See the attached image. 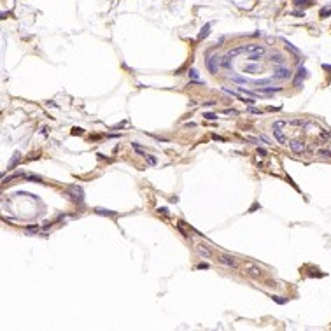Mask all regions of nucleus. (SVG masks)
I'll return each instance as SVG.
<instances>
[{
	"mask_svg": "<svg viewBox=\"0 0 331 331\" xmlns=\"http://www.w3.org/2000/svg\"><path fill=\"white\" fill-rule=\"evenodd\" d=\"M67 193H69V196H70V200L74 203H79V205L84 203V191H83L81 186H70Z\"/></svg>",
	"mask_w": 331,
	"mask_h": 331,
	"instance_id": "f257e3e1",
	"label": "nucleus"
},
{
	"mask_svg": "<svg viewBox=\"0 0 331 331\" xmlns=\"http://www.w3.org/2000/svg\"><path fill=\"white\" fill-rule=\"evenodd\" d=\"M286 126V121H275L273 123V135H275V139L280 142V144H289L287 142V139L284 137V133H282V128Z\"/></svg>",
	"mask_w": 331,
	"mask_h": 331,
	"instance_id": "f03ea898",
	"label": "nucleus"
},
{
	"mask_svg": "<svg viewBox=\"0 0 331 331\" xmlns=\"http://www.w3.org/2000/svg\"><path fill=\"white\" fill-rule=\"evenodd\" d=\"M207 69L212 72V74H217L219 70V67H221V58L217 56V55H214V56H207Z\"/></svg>",
	"mask_w": 331,
	"mask_h": 331,
	"instance_id": "7ed1b4c3",
	"label": "nucleus"
},
{
	"mask_svg": "<svg viewBox=\"0 0 331 331\" xmlns=\"http://www.w3.org/2000/svg\"><path fill=\"white\" fill-rule=\"evenodd\" d=\"M272 79H280V81H287L291 79V70L286 69V67H279V69H275V74L272 76Z\"/></svg>",
	"mask_w": 331,
	"mask_h": 331,
	"instance_id": "20e7f679",
	"label": "nucleus"
},
{
	"mask_svg": "<svg viewBox=\"0 0 331 331\" xmlns=\"http://www.w3.org/2000/svg\"><path fill=\"white\" fill-rule=\"evenodd\" d=\"M219 261H221L224 266H228V268H237V266H238L237 259L231 258V256H228V254H221V256H219Z\"/></svg>",
	"mask_w": 331,
	"mask_h": 331,
	"instance_id": "39448f33",
	"label": "nucleus"
},
{
	"mask_svg": "<svg viewBox=\"0 0 331 331\" xmlns=\"http://www.w3.org/2000/svg\"><path fill=\"white\" fill-rule=\"evenodd\" d=\"M289 147H291V151H293L294 154H303V153H305V146H303V142H300L298 139L289 142Z\"/></svg>",
	"mask_w": 331,
	"mask_h": 331,
	"instance_id": "423d86ee",
	"label": "nucleus"
},
{
	"mask_svg": "<svg viewBox=\"0 0 331 331\" xmlns=\"http://www.w3.org/2000/svg\"><path fill=\"white\" fill-rule=\"evenodd\" d=\"M282 91V88H273V86H266V88H258L256 93L258 95H270V93H279Z\"/></svg>",
	"mask_w": 331,
	"mask_h": 331,
	"instance_id": "0eeeda50",
	"label": "nucleus"
},
{
	"mask_svg": "<svg viewBox=\"0 0 331 331\" xmlns=\"http://www.w3.org/2000/svg\"><path fill=\"white\" fill-rule=\"evenodd\" d=\"M259 51H265L263 46H258V44H249V46H244V53H249V55H252V53H259Z\"/></svg>",
	"mask_w": 331,
	"mask_h": 331,
	"instance_id": "6e6552de",
	"label": "nucleus"
},
{
	"mask_svg": "<svg viewBox=\"0 0 331 331\" xmlns=\"http://www.w3.org/2000/svg\"><path fill=\"white\" fill-rule=\"evenodd\" d=\"M95 212L100 214V216H107V217H114V216H116V212L109 210V209H95Z\"/></svg>",
	"mask_w": 331,
	"mask_h": 331,
	"instance_id": "1a4fd4ad",
	"label": "nucleus"
},
{
	"mask_svg": "<svg viewBox=\"0 0 331 331\" xmlns=\"http://www.w3.org/2000/svg\"><path fill=\"white\" fill-rule=\"evenodd\" d=\"M307 76V70H305V67H298V76H296V79H294V83H296V86L300 84V77H305Z\"/></svg>",
	"mask_w": 331,
	"mask_h": 331,
	"instance_id": "9d476101",
	"label": "nucleus"
},
{
	"mask_svg": "<svg viewBox=\"0 0 331 331\" xmlns=\"http://www.w3.org/2000/svg\"><path fill=\"white\" fill-rule=\"evenodd\" d=\"M209 30H210V23H207L203 28H202V32L198 33V40H202V39H205V37L209 35Z\"/></svg>",
	"mask_w": 331,
	"mask_h": 331,
	"instance_id": "9b49d317",
	"label": "nucleus"
},
{
	"mask_svg": "<svg viewBox=\"0 0 331 331\" xmlns=\"http://www.w3.org/2000/svg\"><path fill=\"white\" fill-rule=\"evenodd\" d=\"M221 67L223 69H231V58L228 56V55L221 58Z\"/></svg>",
	"mask_w": 331,
	"mask_h": 331,
	"instance_id": "f8f14e48",
	"label": "nucleus"
},
{
	"mask_svg": "<svg viewBox=\"0 0 331 331\" xmlns=\"http://www.w3.org/2000/svg\"><path fill=\"white\" fill-rule=\"evenodd\" d=\"M242 53H244V46H240V48H235V49L228 51V53H226V55H228V56H230V58H235V56H237V55H242Z\"/></svg>",
	"mask_w": 331,
	"mask_h": 331,
	"instance_id": "ddd939ff",
	"label": "nucleus"
},
{
	"mask_svg": "<svg viewBox=\"0 0 331 331\" xmlns=\"http://www.w3.org/2000/svg\"><path fill=\"white\" fill-rule=\"evenodd\" d=\"M273 79L272 77H268V79H258V81H251L252 84H256V86H268L270 83H272Z\"/></svg>",
	"mask_w": 331,
	"mask_h": 331,
	"instance_id": "4468645a",
	"label": "nucleus"
},
{
	"mask_svg": "<svg viewBox=\"0 0 331 331\" xmlns=\"http://www.w3.org/2000/svg\"><path fill=\"white\" fill-rule=\"evenodd\" d=\"M198 252L202 254L203 258H210L212 256V252H210V249H207L205 245H198Z\"/></svg>",
	"mask_w": 331,
	"mask_h": 331,
	"instance_id": "2eb2a0df",
	"label": "nucleus"
},
{
	"mask_svg": "<svg viewBox=\"0 0 331 331\" xmlns=\"http://www.w3.org/2000/svg\"><path fill=\"white\" fill-rule=\"evenodd\" d=\"M265 56V51H259V53H252V55H249V62H258L261 58Z\"/></svg>",
	"mask_w": 331,
	"mask_h": 331,
	"instance_id": "dca6fc26",
	"label": "nucleus"
},
{
	"mask_svg": "<svg viewBox=\"0 0 331 331\" xmlns=\"http://www.w3.org/2000/svg\"><path fill=\"white\" fill-rule=\"evenodd\" d=\"M273 63H277V65H282L284 63V56L282 55H279V53H275V55H272V58H270Z\"/></svg>",
	"mask_w": 331,
	"mask_h": 331,
	"instance_id": "f3484780",
	"label": "nucleus"
},
{
	"mask_svg": "<svg viewBox=\"0 0 331 331\" xmlns=\"http://www.w3.org/2000/svg\"><path fill=\"white\" fill-rule=\"evenodd\" d=\"M188 76H189V77L193 79V81H195V83H200V84H202V81H200V77H198V72L195 70V69H189Z\"/></svg>",
	"mask_w": 331,
	"mask_h": 331,
	"instance_id": "a211bd4d",
	"label": "nucleus"
},
{
	"mask_svg": "<svg viewBox=\"0 0 331 331\" xmlns=\"http://www.w3.org/2000/svg\"><path fill=\"white\" fill-rule=\"evenodd\" d=\"M244 70H245V72H259V67H258V65H254V62H251L249 65L244 67Z\"/></svg>",
	"mask_w": 331,
	"mask_h": 331,
	"instance_id": "6ab92c4d",
	"label": "nucleus"
},
{
	"mask_svg": "<svg viewBox=\"0 0 331 331\" xmlns=\"http://www.w3.org/2000/svg\"><path fill=\"white\" fill-rule=\"evenodd\" d=\"M231 79L235 83H240V84H247V83H251V81H247L245 77H242V76H231Z\"/></svg>",
	"mask_w": 331,
	"mask_h": 331,
	"instance_id": "aec40b11",
	"label": "nucleus"
},
{
	"mask_svg": "<svg viewBox=\"0 0 331 331\" xmlns=\"http://www.w3.org/2000/svg\"><path fill=\"white\" fill-rule=\"evenodd\" d=\"M251 275H254V277H259L261 272H259V268H256V266H249V270H247Z\"/></svg>",
	"mask_w": 331,
	"mask_h": 331,
	"instance_id": "412c9836",
	"label": "nucleus"
},
{
	"mask_svg": "<svg viewBox=\"0 0 331 331\" xmlns=\"http://www.w3.org/2000/svg\"><path fill=\"white\" fill-rule=\"evenodd\" d=\"M18 160H19V154H18V153H16V154L12 156V161H11V165H9V168H7V170L14 168V167H16V163H18Z\"/></svg>",
	"mask_w": 331,
	"mask_h": 331,
	"instance_id": "4be33fe9",
	"label": "nucleus"
},
{
	"mask_svg": "<svg viewBox=\"0 0 331 331\" xmlns=\"http://www.w3.org/2000/svg\"><path fill=\"white\" fill-rule=\"evenodd\" d=\"M203 118H205L207 121H214L216 118H217V116H216L214 112H203Z\"/></svg>",
	"mask_w": 331,
	"mask_h": 331,
	"instance_id": "5701e85b",
	"label": "nucleus"
},
{
	"mask_svg": "<svg viewBox=\"0 0 331 331\" xmlns=\"http://www.w3.org/2000/svg\"><path fill=\"white\" fill-rule=\"evenodd\" d=\"M298 7H301V5H310V0H296L294 2Z\"/></svg>",
	"mask_w": 331,
	"mask_h": 331,
	"instance_id": "b1692460",
	"label": "nucleus"
},
{
	"mask_svg": "<svg viewBox=\"0 0 331 331\" xmlns=\"http://www.w3.org/2000/svg\"><path fill=\"white\" fill-rule=\"evenodd\" d=\"M247 112H251V114H259V116L263 114L259 109H254V107H249V109H247Z\"/></svg>",
	"mask_w": 331,
	"mask_h": 331,
	"instance_id": "393cba45",
	"label": "nucleus"
},
{
	"mask_svg": "<svg viewBox=\"0 0 331 331\" xmlns=\"http://www.w3.org/2000/svg\"><path fill=\"white\" fill-rule=\"evenodd\" d=\"M146 160H147V161H149V165H153V167H154V165H156V160H154V156H147V154H146Z\"/></svg>",
	"mask_w": 331,
	"mask_h": 331,
	"instance_id": "a878e982",
	"label": "nucleus"
},
{
	"mask_svg": "<svg viewBox=\"0 0 331 331\" xmlns=\"http://www.w3.org/2000/svg\"><path fill=\"white\" fill-rule=\"evenodd\" d=\"M223 114H230V116H237V111H233V109H226V111H223Z\"/></svg>",
	"mask_w": 331,
	"mask_h": 331,
	"instance_id": "bb28decb",
	"label": "nucleus"
},
{
	"mask_svg": "<svg viewBox=\"0 0 331 331\" xmlns=\"http://www.w3.org/2000/svg\"><path fill=\"white\" fill-rule=\"evenodd\" d=\"M158 212H160V214H163V216H168V209H167V207H160V209H158Z\"/></svg>",
	"mask_w": 331,
	"mask_h": 331,
	"instance_id": "cd10ccee",
	"label": "nucleus"
},
{
	"mask_svg": "<svg viewBox=\"0 0 331 331\" xmlns=\"http://www.w3.org/2000/svg\"><path fill=\"white\" fill-rule=\"evenodd\" d=\"M26 179H30V181H37V182H42V179H40V177H37V175H28Z\"/></svg>",
	"mask_w": 331,
	"mask_h": 331,
	"instance_id": "c85d7f7f",
	"label": "nucleus"
},
{
	"mask_svg": "<svg viewBox=\"0 0 331 331\" xmlns=\"http://www.w3.org/2000/svg\"><path fill=\"white\" fill-rule=\"evenodd\" d=\"M328 14H331V9H322L321 11V18H324V16H328Z\"/></svg>",
	"mask_w": 331,
	"mask_h": 331,
	"instance_id": "c756f323",
	"label": "nucleus"
},
{
	"mask_svg": "<svg viewBox=\"0 0 331 331\" xmlns=\"http://www.w3.org/2000/svg\"><path fill=\"white\" fill-rule=\"evenodd\" d=\"M37 230H39V226H28V228H26V231H30V233H33V231H37Z\"/></svg>",
	"mask_w": 331,
	"mask_h": 331,
	"instance_id": "7c9ffc66",
	"label": "nucleus"
},
{
	"mask_svg": "<svg viewBox=\"0 0 331 331\" xmlns=\"http://www.w3.org/2000/svg\"><path fill=\"white\" fill-rule=\"evenodd\" d=\"M273 300H275L277 303H280V305H282V303H286V300H282L280 296H273Z\"/></svg>",
	"mask_w": 331,
	"mask_h": 331,
	"instance_id": "2f4dec72",
	"label": "nucleus"
},
{
	"mask_svg": "<svg viewBox=\"0 0 331 331\" xmlns=\"http://www.w3.org/2000/svg\"><path fill=\"white\" fill-rule=\"evenodd\" d=\"M209 268V265L207 263H202V265H198V270H207Z\"/></svg>",
	"mask_w": 331,
	"mask_h": 331,
	"instance_id": "473e14b6",
	"label": "nucleus"
},
{
	"mask_svg": "<svg viewBox=\"0 0 331 331\" xmlns=\"http://www.w3.org/2000/svg\"><path fill=\"white\" fill-rule=\"evenodd\" d=\"M72 133H74V135H81V133H83V130H81V128H74V132H72Z\"/></svg>",
	"mask_w": 331,
	"mask_h": 331,
	"instance_id": "72a5a7b5",
	"label": "nucleus"
},
{
	"mask_svg": "<svg viewBox=\"0 0 331 331\" xmlns=\"http://www.w3.org/2000/svg\"><path fill=\"white\" fill-rule=\"evenodd\" d=\"M212 139H214V140H219V142H224V139H223V137H217V135H212Z\"/></svg>",
	"mask_w": 331,
	"mask_h": 331,
	"instance_id": "f704fd0d",
	"label": "nucleus"
},
{
	"mask_svg": "<svg viewBox=\"0 0 331 331\" xmlns=\"http://www.w3.org/2000/svg\"><path fill=\"white\" fill-rule=\"evenodd\" d=\"M258 154H261V156H266V151H265V149H258Z\"/></svg>",
	"mask_w": 331,
	"mask_h": 331,
	"instance_id": "c9c22d12",
	"label": "nucleus"
}]
</instances>
